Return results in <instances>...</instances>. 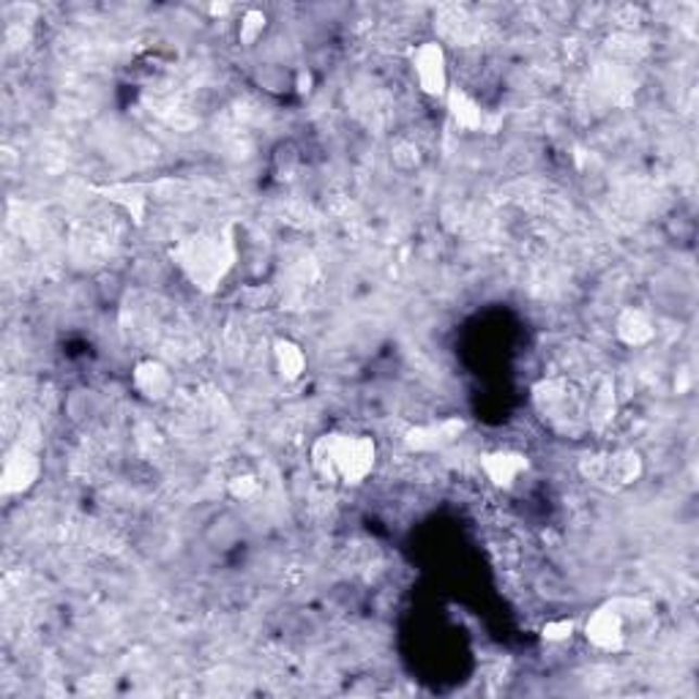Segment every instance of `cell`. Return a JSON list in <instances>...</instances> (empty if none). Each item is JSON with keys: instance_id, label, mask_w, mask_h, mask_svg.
<instances>
[{"instance_id": "6da1fadb", "label": "cell", "mask_w": 699, "mask_h": 699, "mask_svg": "<svg viewBox=\"0 0 699 699\" xmlns=\"http://www.w3.org/2000/svg\"><path fill=\"white\" fill-rule=\"evenodd\" d=\"M169 259L198 293L214 295L236 271L238 243L232 238L230 227L198 230L181 236L169 246Z\"/></svg>"}, {"instance_id": "7a4b0ae2", "label": "cell", "mask_w": 699, "mask_h": 699, "mask_svg": "<svg viewBox=\"0 0 699 699\" xmlns=\"http://www.w3.org/2000/svg\"><path fill=\"white\" fill-rule=\"evenodd\" d=\"M312 470L333 486H361L378 468V443L374 437L347 429L322 432L312 443Z\"/></svg>"}, {"instance_id": "3957f363", "label": "cell", "mask_w": 699, "mask_h": 699, "mask_svg": "<svg viewBox=\"0 0 699 699\" xmlns=\"http://www.w3.org/2000/svg\"><path fill=\"white\" fill-rule=\"evenodd\" d=\"M653 621V609L643 598H612L582 621L580 634L598 653H623L632 648L634 634Z\"/></svg>"}, {"instance_id": "277c9868", "label": "cell", "mask_w": 699, "mask_h": 699, "mask_svg": "<svg viewBox=\"0 0 699 699\" xmlns=\"http://www.w3.org/2000/svg\"><path fill=\"white\" fill-rule=\"evenodd\" d=\"M533 405L552 427H569L587 412V402L576 383L565 378H544L533 385Z\"/></svg>"}, {"instance_id": "5b68a950", "label": "cell", "mask_w": 699, "mask_h": 699, "mask_svg": "<svg viewBox=\"0 0 699 699\" xmlns=\"http://www.w3.org/2000/svg\"><path fill=\"white\" fill-rule=\"evenodd\" d=\"M410 72L416 79L418 91L423 97L443 102L452 91V72H448V52L437 39L421 41L416 50L410 52Z\"/></svg>"}, {"instance_id": "8992f818", "label": "cell", "mask_w": 699, "mask_h": 699, "mask_svg": "<svg viewBox=\"0 0 699 699\" xmlns=\"http://www.w3.org/2000/svg\"><path fill=\"white\" fill-rule=\"evenodd\" d=\"M41 470H45V465H41L39 454H36L34 448L17 443V446H12L3 454V465H0V492L7 497L25 495V492H30L39 484Z\"/></svg>"}, {"instance_id": "52a82bcc", "label": "cell", "mask_w": 699, "mask_h": 699, "mask_svg": "<svg viewBox=\"0 0 699 699\" xmlns=\"http://www.w3.org/2000/svg\"><path fill=\"white\" fill-rule=\"evenodd\" d=\"M465 432H468V423H465V418L459 416L418 423V427H410L405 432V448L410 454L446 452V448L454 446Z\"/></svg>"}, {"instance_id": "ba28073f", "label": "cell", "mask_w": 699, "mask_h": 699, "mask_svg": "<svg viewBox=\"0 0 699 699\" xmlns=\"http://www.w3.org/2000/svg\"><path fill=\"white\" fill-rule=\"evenodd\" d=\"M479 468L495 490L511 492L522 484L524 475L531 473V457L513 452V448H495L479 459Z\"/></svg>"}, {"instance_id": "9c48e42d", "label": "cell", "mask_w": 699, "mask_h": 699, "mask_svg": "<svg viewBox=\"0 0 699 699\" xmlns=\"http://www.w3.org/2000/svg\"><path fill=\"white\" fill-rule=\"evenodd\" d=\"M131 389L140 396L142 402L151 405H162L173 396L175 391V374L169 372V367L158 358H140L131 367Z\"/></svg>"}, {"instance_id": "30bf717a", "label": "cell", "mask_w": 699, "mask_h": 699, "mask_svg": "<svg viewBox=\"0 0 699 699\" xmlns=\"http://www.w3.org/2000/svg\"><path fill=\"white\" fill-rule=\"evenodd\" d=\"M443 104H446L448 115H452L457 129L468 131V135L497 131V120L500 118L486 113V110L481 107L479 99H475L470 91H465V88H459V85H452V91H448V97L443 99Z\"/></svg>"}, {"instance_id": "8fae6325", "label": "cell", "mask_w": 699, "mask_h": 699, "mask_svg": "<svg viewBox=\"0 0 699 699\" xmlns=\"http://www.w3.org/2000/svg\"><path fill=\"white\" fill-rule=\"evenodd\" d=\"M615 339L628 350H645L656 342V320L643 306H623L615 315Z\"/></svg>"}, {"instance_id": "7c38bea8", "label": "cell", "mask_w": 699, "mask_h": 699, "mask_svg": "<svg viewBox=\"0 0 699 699\" xmlns=\"http://www.w3.org/2000/svg\"><path fill=\"white\" fill-rule=\"evenodd\" d=\"M645 459L634 448L603 452V490H623L643 479Z\"/></svg>"}, {"instance_id": "4fadbf2b", "label": "cell", "mask_w": 699, "mask_h": 699, "mask_svg": "<svg viewBox=\"0 0 699 699\" xmlns=\"http://www.w3.org/2000/svg\"><path fill=\"white\" fill-rule=\"evenodd\" d=\"M271 361L277 369V378L284 383H298L309 369V356L304 344L290 336H277L271 342Z\"/></svg>"}, {"instance_id": "5bb4252c", "label": "cell", "mask_w": 699, "mask_h": 699, "mask_svg": "<svg viewBox=\"0 0 699 699\" xmlns=\"http://www.w3.org/2000/svg\"><path fill=\"white\" fill-rule=\"evenodd\" d=\"M99 407H102V399L93 389L68 391L66 402H63V412L72 423H88L93 416H99Z\"/></svg>"}, {"instance_id": "9a60e30c", "label": "cell", "mask_w": 699, "mask_h": 699, "mask_svg": "<svg viewBox=\"0 0 699 699\" xmlns=\"http://www.w3.org/2000/svg\"><path fill=\"white\" fill-rule=\"evenodd\" d=\"M389 158H391V167H394L396 173L412 175L421 169L423 148L418 145L416 140H410V137H399V140L391 142Z\"/></svg>"}, {"instance_id": "2e32d148", "label": "cell", "mask_w": 699, "mask_h": 699, "mask_svg": "<svg viewBox=\"0 0 699 699\" xmlns=\"http://www.w3.org/2000/svg\"><path fill=\"white\" fill-rule=\"evenodd\" d=\"M268 30V14L263 12V9L252 7V9H243L241 12V20H238V41H241L243 47H254L257 45L263 36H266Z\"/></svg>"}, {"instance_id": "e0dca14e", "label": "cell", "mask_w": 699, "mask_h": 699, "mask_svg": "<svg viewBox=\"0 0 699 699\" xmlns=\"http://www.w3.org/2000/svg\"><path fill=\"white\" fill-rule=\"evenodd\" d=\"M107 194L113 203H118L120 208L131 216V219L142 221V216H145V208H148V198L140 187H131V183H124V187H110Z\"/></svg>"}, {"instance_id": "ac0fdd59", "label": "cell", "mask_w": 699, "mask_h": 699, "mask_svg": "<svg viewBox=\"0 0 699 699\" xmlns=\"http://www.w3.org/2000/svg\"><path fill=\"white\" fill-rule=\"evenodd\" d=\"M241 524L243 522H238L232 513H219V517L211 522V544H214L216 549H230L232 544H238V538H241Z\"/></svg>"}, {"instance_id": "d6986e66", "label": "cell", "mask_w": 699, "mask_h": 699, "mask_svg": "<svg viewBox=\"0 0 699 699\" xmlns=\"http://www.w3.org/2000/svg\"><path fill=\"white\" fill-rule=\"evenodd\" d=\"M227 495L236 503H252L263 495V481L257 473H236L227 481Z\"/></svg>"}, {"instance_id": "ffe728a7", "label": "cell", "mask_w": 699, "mask_h": 699, "mask_svg": "<svg viewBox=\"0 0 699 699\" xmlns=\"http://www.w3.org/2000/svg\"><path fill=\"white\" fill-rule=\"evenodd\" d=\"M576 632H580V623L574 618H555V621H547L542 626V639L547 645H563L571 643Z\"/></svg>"}, {"instance_id": "44dd1931", "label": "cell", "mask_w": 699, "mask_h": 699, "mask_svg": "<svg viewBox=\"0 0 699 699\" xmlns=\"http://www.w3.org/2000/svg\"><path fill=\"white\" fill-rule=\"evenodd\" d=\"M312 85H315V77H312L309 68H298V72L293 74V88L301 97H306V93L312 91Z\"/></svg>"}, {"instance_id": "7402d4cb", "label": "cell", "mask_w": 699, "mask_h": 699, "mask_svg": "<svg viewBox=\"0 0 699 699\" xmlns=\"http://www.w3.org/2000/svg\"><path fill=\"white\" fill-rule=\"evenodd\" d=\"M232 12V7H225V3H214V7H211V14H216V17H221V14H230Z\"/></svg>"}]
</instances>
